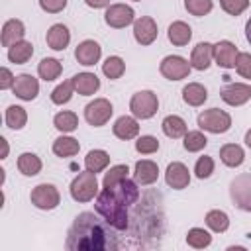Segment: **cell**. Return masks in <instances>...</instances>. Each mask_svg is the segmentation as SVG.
<instances>
[{
	"instance_id": "e575fe53",
	"label": "cell",
	"mask_w": 251,
	"mask_h": 251,
	"mask_svg": "<svg viewBox=\"0 0 251 251\" xmlns=\"http://www.w3.org/2000/svg\"><path fill=\"white\" fill-rule=\"evenodd\" d=\"M27 122V114L22 106H8L6 110V126L10 129H22Z\"/></svg>"
},
{
	"instance_id": "f6af8a7d",
	"label": "cell",
	"mask_w": 251,
	"mask_h": 251,
	"mask_svg": "<svg viewBox=\"0 0 251 251\" xmlns=\"http://www.w3.org/2000/svg\"><path fill=\"white\" fill-rule=\"evenodd\" d=\"M39 6L47 14H59V12L65 10L67 0H39Z\"/></svg>"
},
{
	"instance_id": "1f68e13d",
	"label": "cell",
	"mask_w": 251,
	"mask_h": 251,
	"mask_svg": "<svg viewBox=\"0 0 251 251\" xmlns=\"http://www.w3.org/2000/svg\"><path fill=\"white\" fill-rule=\"evenodd\" d=\"M53 126H55L59 131H63V133H71V131H75V129L78 127V116H76L75 112H69V110L59 112V114L53 118Z\"/></svg>"
},
{
	"instance_id": "d4e9b609",
	"label": "cell",
	"mask_w": 251,
	"mask_h": 251,
	"mask_svg": "<svg viewBox=\"0 0 251 251\" xmlns=\"http://www.w3.org/2000/svg\"><path fill=\"white\" fill-rule=\"evenodd\" d=\"M31 55H33V45L29 41H25V39H22V41L14 43L12 47H8V59L12 63H16V65L27 63L31 59Z\"/></svg>"
},
{
	"instance_id": "f1b7e54d",
	"label": "cell",
	"mask_w": 251,
	"mask_h": 251,
	"mask_svg": "<svg viewBox=\"0 0 251 251\" xmlns=\"http://www.w3.org/2000/svg\"><path fill=\"white\" fill-rule=\"evenodd\" d=\"M78 149H80V143L69 135H61L53 141V153L57 157H73L78 153Z\"/></svg>"
},
{
	"instance_id": "d6986e66",
	"label": "cell",
	"mask_w": 251,
	"mask_h": 251,
	"mask_svg": "<svg viewBox=\"0 0 251 251\" xmlns=\"http://www.w3.org/2000/svg\"><path fill=\"white\" fill-rule=\"evenodd\" d=\"M112 131H114V135H116L118 139L127 141V139L137 137V133H139V124H137V120L131 118V116H120V118L114 122Z\"/></svg>"
},
{
	"instance_id": "7c38bea8",
	"label": "cell",
	"mask_w": 251,
	"mask_h": 251,
	"mask_svg": "<svg viewBox=\"0 0 251 251\" xmlns=\"http://www.w3.org/2000/svg\"><path fill=\"white\" fill-rule=\"evenodd\" d=\"M165 180L171 188L175 190H182L190 184V173H188V167L180 161H173L167 171H165Z\"/></svg>"
},
{
	"instance_id": "4316f807",
	"label": "cell",
	"mask_w": 251,
	"mask_h": 251,
	"mask_svg": "<svg viewBox=\"0 0 251 251\" xmlns=\"http://www.w3.org/2000/svg\"><path fill=\"white\" fill-rule=\"evenodd\" d=\"M110 165V155L104 149H92L84 157V167L90 173H100Z\"/></svg>"
},
{
	"instance_id": "7a4b0ae2",
	"label": "cell",
	"mask_w": 251,
	"mask_h": 251,
	"mask_svg": "<svg viewBox=\"0 0 251 251\" xmlns=\"http://www.w3.org/2000/svg\"><path fill=\"white\" fill-rule=\"evenodd\" d=\"M139 200V188L133 180L124 178L122 182H118L112 188H104L98 198H96V212L116 229L122 231L127 227L129 224V216H127V206L135 204Z\"/></svg>"
},
{
	"instance_id": "d590c367",
	"label": "cell",
	"mask_w": 251,
	"mask_h": 251,
	"mask_svg": "<svg viewBox=\"0 0 251 251\" xmlns=\"http://www.w3.org/2000/svg\"><path fill=\"white\" fill-rule=\"evenodd\" d=\"M186 243L190 247H194V249H204V247H208L212 243V235L202 227H192L186 233Z\"/></svg>"
},
{
	"instance_id": "6da1fadb",
	"label": "cell",
	"mask_w": 251,
	"mask_h": 251,
	"mask_svg": "<svg viewBox=\"0 0 251 251\" xmlns=\"http://www.w3.org/2000/svg\"><path fill=\"white\" fill-rule=\"evenodd\" d=\"M114 227L106 222L94 216V212H82L75 218L65 247L71 251H106V249H118L120 241L116 239Z\"/></svg>"
},
{
	"instance_id": "8fae6325",
	"label": "cell",
	"mask_w": 251,
	"mask_h": 251,
	"mask_svg": "<svg viewBox=\"0 0 251 251\" xmlns=\"http://www.w3.org/2000/svg\"><path fill=\"white\" fill-rule=\"evenodd\" d=\"M222 100L229 106H241L251 98V84L245 82H229L220 92Z\"/></svg>"
},
{
	"instance_id": "bcb514c9",
	"label": "cell",
	"mask_w": 251,
	"mask_h": 251,
	"mask_svg": "<svg viewBox=\"0 0 251 251\" xmlns=\"http://www.w3.org/2000/svg\"><path fill=\"white\" fill-rule=\"evenodd\" d=\"M14 80H16V76L12 75V71L6 69V67H2V69H0V88H2V90L12 88V86H14Z\"/></svg>"
},
{
	"instance_id": "ee69618b",
	"label": "cell",
	"mask_w": 251,
	"mask_h": 251,
	"mask_svg": "<svg viewBox=\"0 0 251 251\" xmlns=\"http://www.w3.org/2000/svg\"><path fill=\"white\" fill-rule=\"evenodd\" d=\"M235 69L243 78H251V53H239L235 59Z\"/></svg>"
},
{
	"instance_id": "ab89813d",
	"label": "cell",
	"mask_w": 251,
	"mask_h": 251,
	"mask_svg": "<svg viewBox=\"0 0 251 251\" xmlns=\"http://www.w3.org/2000/svg\"><path fill=\"white\" fill-rule=\"evenodd\" d=\"M184 8H186L188 14L200 18V16H206V14L212 12L214 2L212 0H184Z\"/></svg>"
},
{
	"instance_id": "277c9868",
	"label": "cell",
	"mask_w": 251,
	"mask_h": 251,
	"mask_svg": "<svg viewBox=\"0 0 251 251\" xmlns=\"http://www.w3.org/2000/svg\"><path fill=\"white\" fill-rule=\"evenodd\" d=\"M129 110L135 118L139 120H149L157 114L159 110V100H157V94L151 92V90H139L131 96L129 100Z\"/></svg>"
},
{
	"instance_id": "603a6c76",
	"label": "cell",
	"mask_w": 251,
	"mask_h": 251,
	"mask_svg": "<svg viewBox=\"0 0 251 251\" xmlns=\"http://www.w3.org/2000/svg\"><path fill=\"white\" fill-rule=\"evenodd\" d=\"M167 35H169V41H171L173 45L184 47V45H188V41L192 39V29H190L188 24H184V22L178 20V22H173V24L169 25Z\"/></svg>"
},
{
	"instance_id": "e0dca14e",
	"label": "cell",
	"mask_w": 251,
	"mask_h": 251,
	"mask_svg": "<svg viewBox=\"0 0 251 251\" xmlns=\"http://www.w3.org/2000/svg\"><path fill=\"white\" fill-rule=\"evenodd\" d=\"M214 59V45L208 41H200L190 55V67L196 71H206Z\"/></svg>"
},
{
	"instance_id": "4dcf8cb0",
	"label": "cell",
	"mask_w": 251,
	"mask_h": 251,
	"mask_svg": "<svg viewBox=\"0 0 251 251\" xmlns=\"http://www.w3.org/2000/svg\"><path fill=\"white\" fill-rule=\"evenodd\" d=\"M61 71H63L61 61H57V59H53V57H45V59H41V63L37 65V73H39V76H41L45 82L59 78Z\"/></svg>"
},
{
	"instance_id": "83f0119b",
	"label": "cell",
	"mask_w": 251,
	"mask_h": 251,
	"mask_svg": "<svg viewBox=\"0 0 251 251\" xmlns=\"http://www.w3.org/2000/svg\"><path fill=\"white\" fill-rule=\"evenodd\" d=\"M161 127H163V133L167 135V137H171V139H178V137H184V133H186V122L180 118V116H167L165 120H163V124H161Z\"/></svg>"
},
{
	"instance_id": "5b68a950",
	"label": "cell",
	"mask_w": 251,
	"mask_h": 251,
	"mask_svg": "<svg viewBox=\"0 0 251 251\" xmlns=\"http://www.w3.org/2000/svg\"><path fill=\"white\" fill-rule=\"evenodd\" d=\"M198 127L210 133H226L231 127V116L224 110L210 108L198 116Z\"/></svg>"
},
{
	"instance_id": "816d5d0a",
	"label": "cell",
	"mask_w": 251,
	"mask_h": 251,
	"mask_svg": "<svg viewBox=\"0 0 251 251\" xmlns=\"http://www.w3.org/2000/svg\"><path fill=\"white\" fill-rule=\"evenodd\" d=\"M135 2H139V0H135Z\"/></svg>"
},
{
	"instance_id": "d6a6232c",
	"label": "cell",
	"mask_w": 251,
	"mask_h": 251,
	"mask_svg": "<svg viewBox=\"0 0 251 251\" xmlns=\"http://www.w3.org/2000/svg\"><path fill=\"white\" fill-rule=\"evenodd\" d=\"M206 226L216 233H224L229 227V218L222 210H210L206 214Z\"/></svg>"
},
{
	"instance_id": "3957f363",
	"label": "cell",
	"mask_w": 251,
	"mask_h": 251,
	"mask_svg": "<svg viewBox=\"0 0 251 251\" xmlns=\"http://www.w3.org/2000/svg\"><path fill=\"white\" fill-rule=\"evenodd\" d=\"M98 194V180H96V173L84 171L78 173L73 182H71V196L76 202H90L94 196Z\"/></svg>"
},
{
	"instance_id": "cb8c5ba5",
	"label": "cell",
	"mask_w": 251,
	"mask_h": 251,
	"mask_svg": "<svg viewBox=\"0 0 251 251\" xmlns=\"http://www.w3.org/2000/svg\"><path fill=\"white\" fill-rule=\"evenodd\" d=\"M208 98V90L200 84V82H188L182 88V100L188 106H202Z\"/></svg>"
},
{
	"instance_id": "7dc6e473",
	"label": "cell",
	"mask_w": 251,
	"mask_h": 251,
	"mask_svg": "<svg viewBox=\"0 0 251 251\" xmlns=\"http://www.w3.org/2000/svg\"><path fill=\"white\" fill-rule=\"evenodd\" d=\"M84 2H86V6H90V8H104V6L110 4V0H84Z\"/></svg>"
},
{
	"instance_id": "f35d334b",
	"label": "cell",
	"mask_w": 251,
	"mask_h": 251,
	"mask_svg": "<svg viewBox=\"0 0 251 251\" xmlns=\"http://www.w3.org/2000/svg\"><path fill=\"white\" fill-rule=\"evenodd\" d=\"M73 92H75L73 80H65V82H61L59 86L53 88V92H51V102H53V104H67V102L73 98Z\"/></svg>"
},
{
	"instance_id": "f546056e",
	"label": "cell",
	"mask_w": 251,
	"mask_h": 251,
	"mask_svg": "<svg viewBox=\"0 0 251 251\" xmlns=\"http://www.w3.org/2000/svg\"><path fill=\"white\" fill-rule=\"evenodd\" d=\"M41 167H43L41 165V159L35 153H22L18 157V169L25 176H35L41 171Z\"/></svg>"
},
{
	"instance_id": "7402d4cb",
	"label": "cell",
	"mask_w": 251,
	"mask_h": 251,
	"mask_svg": "<svg viewBox=\"0 0 251 251\" xmlns=\"http://www.w3.org/2000/svg\"><path fill=\"white\" fill-rule=\"evenodd\" d=\"M25 35V27L20 20H8L2 25V45L4 47H12L14 43L22 41Z\"/></svg>"
},
{
	"instance_id": "2e32d148",
	"label": "cell",
	"mask_w": 251,
	"mask_h": 251,
	"mask_svg": "<svg viewBox=\"0 0 251 251\" xmlns=\"http://www.w3.org/2000/svg\"><path fill=\"white\" fill-rule=\"evenodd\" d=\"M100 55H102V47H100L94 39H84V41H80V43L76 45V49H75L76 61H78L80 65H84V67H92L94 63H98Z\"/></svg>"
},
{
	"instance_id": "ac0fdd59",
	"label": "cell",
	"mask_w": 251,
	"mask_h": 251,
	"mask_svg": "<svg viewBox=\"0 0 251 251\" xmlns=\"http://www.w3.org/2000/svg\"><path fill=\"white\" fill-rule=\"evenodd\" d=\"M133 176H135V182L147 186V184H153L157 178H159V167L155 161H149V159H141L135 163V169H133Z\"/></svg>"
},
{
	"instance_id": "60d3db41",
	"label": "cell",
	"mask_w": 251,
	"mask_h": 251,
	"mask_svg": "<svg viewBox=\"0 0 251 251\" xmlns=\"http://www.w3.org/2000/svg\"><path fill=\"white\" fill-rule=\"evenodd\" d=\"M157 149H159V139L153 137V135H141L135 141V151L141 153V155H151Z\"/></svg>"
},
{
	"instance_id": "ba28073f",
	"label": "cell",
	"mask_w": 251,
	"mask_h": 251,
	"mask_svg": "<svg viewBox=\"0 0 251 251\" xmlns=\"http://www.w3.org/2000/svg\"><path fill=\"white\" fill-rule=\"evenodd\" d=\"M29 198H31V204H33L35 208H39V210H53V208H57L59 202H61L59 190H57L53 184H47V182L37 184V186L31 190Z\"/></svg>"
},
{
	"instance_id": "c3c4849f",
	"label": "cell",
	"mask_w": 251,
	"mask_h": 251,
	"mask_svg": "<svg viewBox=\"0 0 251 251\" xmlns=\"http://www.w3.org/2000/svg\"><path fill=\"white\" fill-rule=\"evenodd\" d=\"M0 143H2V159L8 157V141L4 137H0Z\"/></svg>"
},
{
	"instance_id": "5bb4252c",
	"label": "cell",
	"mask_w": 251,
	"mask_h": 251,
	"mask_svg": "<svg viewBox=\"0 0 251 251\" xmlns=\"http://www.w3.org/2000/svg\"><path fill=\"white\" fill-rule=\"evenodd\" d=\"M237 55H239L237 47H235L231 41H227V39L218 41V43L214 45V61H216V65L222 67V69H233Z\"/></svg>"
},
{
	"instance_id": "ffe728a7",
	"label": "cell",
	"mask_w": 251,
	"mask_h": 251,
	"mask_svg": "<svg viewBox=\"0 0 251 251\" xmlns=\"http://www.w3.org/2000/svg\"><path fill=\"white\" fill-rule=\"evenodd\" d=\"M71 80H73L75 92H78L82 96H92L100 88V78L94 73H78Z\"/></svg>"
},
{
	"instance_id": "b9f144b4",
	"label": "cell",
	"mask_w": 251,
	"mask_h": 251,
	"mask_svg": "<svg viewBox=\"0 0 251 251\" xmlns=\"http://www.w3.org/2000/svg\"><path fill=\"white\" fill-rule=\"evenodd\" d=\"M212 173H214V159L208 157V155L200 157V159L196 161V165H194V175H196L198 178H208Z\"/></svg>"
},
{
	"instance_id": "9c48e42d",
	"label": "cell",
	"mask_w": 251,
	"mask_h": 251,
	"mask_svg": "<svg viewBox=\"0 0 251 251\" xmlns=\"http://www.w3.org/2000/svg\"><path fill=\"white\" fill-rule=\"evenodd\" d=\"M159 71L165 78L169 80H180V78H186L188 73H190V63L180 57V55H167L161 65H159Z\"/></svg>"
},
{
	"instance_id": "484cf974",
	"label": "cell",
	"mask_w": 251,
	"mask_h": 251,
	"mask_svg": "<svg viewBox=\"0 0 251 251\" xmlns=\"http://www.w3.org/2000/svg\"><path fill=\"white\" fill-rule=\"evenodd\" d=\"M220 159L226 167H239L245 159V151L237 143H226L220 149Z\"/></svg>"
},
{
	"instance_id": "9a60e30c",
	"label": "cell",
	"mask_w": 251,
	"mask_h": 251,
	"mask_svg": "<svg viewBox=\"0 0 251 251\" xmlns=\"http://www.w3.org/2000/svg\"><path fill=\"white\" fill-rule=\"evenodd\" d=\"M14 94L22 100H27L31 102L37 94H39V82L35 76L31 75H18L16 80H14V86H12Z\"/></svg>"
},
{
	"instance_id": "8992f818",
	"label": "cell",
	"mask_w": 251,
	"mask_h": 251,
	"mask_svg": "<svg viewBox=\"0 0 251 251\" xmlns=\"http://www.w3.org/2000/svg\"><path fill=\"white\" fill-rule=\"evenodd\" d=\"M229 196L239 210L251 212V175H239L229 184Z\"/></svg>"
},
{
	"instance_id": "74e56055",
	"label": "cell",
	"mask_w": 251,
	"mask_h": 251,
	"mask_svg": "<svg viewBox=\"0 0 251 251\" xmlns=\"http://www.w3.org/2000/svg\"><path fill=\"white\" fill-rule=\"evenodd\" d=\"M206 145H208V139H206V135L202 131H186L184 133V149L188 153L202 151Z\"/></svg>"
},
{
	"instance_id": "681fc988",
	"label": "cell",
	"mask_w": 251,
	"mask_h": 251,
	"mask_svg": "<svg viewBox=\"0 0 251 251\" xmlns=\"http://www.w3.org/2000/svg\"><path fill=\"white\" fill-rule=\"evenodd\" d=\"M245 37H247V41L251 43V18H249L247 24H245Z\"/></svg>"
},
{
	"instance_id": "7bdbcfd3",
	"label": "cell",
	"mask_w": 251,
	"mask_h": 251,
	"mask_svg": "<svg viewBox=\"0 0 251 251\" xmlns=\"http://www.w3.org/2000/svg\"><path fill=\"white\" fill-rule=\"evenodd\" d=\"M220 6L229 16H239V14H243L247 10L249 0H220Z\"/></svg>"
},
{
	"instance_id": "836d02e7",
	"label": "cell",
	"mask_w": 251,
	"mask_h": 251,
	"mask_svg": "<svg viewBox=\"0 0 251 251\" xmlns=\"http://www.w3.org/2000/svg\"><path fill=\"white\" fill-rule=\"evenodd\" d=\"M124 71H126V63H124V59L118 57V55H112V57H108V59L102 63V73H104L110 80L120 78V76L124 75Z\"/></svg>"
},
{
	"instance_id": "52a82bcc",
	"label": "cell",
	"mask_w": 251,
	"mask_h": 251,
	"mask_svg": "<svg viewBox=\"0 0 251 251\" xmlns=\"http://www.w3.org/2000/svg\"><path fill=\"white\" fill-rule=\"evenodd\" d=\"M112 114H114V108H112L110 100H106V98H96V100L88 102L84 108V120L94 127L104 126L112 118Z\"/></svg>"
},
{
	"instance_id": "8d00e7d4",
	"label": "cell",
	"mask_w": 251,
	"mask_h": 251,
	"mask_svg": "<svg viewBox=\"0 0 251 251\" xmlns=\"http://www.w3.org/2000/svg\"><path fill=\"white\" fill-rule=\"evenodd\" d=\"M127 173H129L127 165H114V167L104 175L102 186H104V188H112V186H116L118 182H122L124 178H127Z\"/></svg>"
},
{
	"instance_id": "30bf717a",
	"label": "cell",
	"mask_w": 251,
	"mask_h": 251,
	"mask_svg": "<svg viewBox=\"0 0 251 251\" xmlns=\"http://www.w3.org/2000/svg\"><path fill=\"white\" fill-rule=\"evenodd\" d=\"M104 20L110 27H116V29H122L129 24H133L135 20V12L131 6H126V4H110L106 14H104Z\"/></svg>"
},
{
	"instance_id": "4fadbf2b",
	"label": "cell",
	"mask_w": 251,
	"mask_h": 251,
	"mask_svg": "<svg viewBox=\"0 0 251 251\" xmlns=\"http://www.w3.org/2000/svg\"><path fill=\"white\" fill-rule=\"evenodd\" d=\"M157 24L153 18L143 16L139 20L133 22V37L139 45H151L157 39Z\"/></svg>"
},
{
	"instance_id": "44dd1931",
	"label": "cell",
	"mask_w": 251,
	"mask_h": 251,
	"mask_svg": "<svg viewBox=\"0 0 251 251\" xmlns=\"http://www.w3.org/2000/svg\"><path fill=\"white\" fill-rule=\"evenodd\" d=\"M45 39H47V45H49L51 49L63 51V49L69 45V41H71V31H69L67 25H63V24H53V25L47 29Z\"/></svg>"
},
{
	"instance_id": "f907efd6",
	"label": "cell",
	"mask_w": 251,
	"mask_h": 251,
	"mask_svg": "<svg viewBox=\"0 0 251 251\" xmlns=\"http://www.w3.org/2000/svg\"><path fill=\"white\" fill-rule=\"evenodd\" d=\"M245 145H247V147L251 149V129H249V131L245 133Z\"/></svg>"
}]
</instances>
